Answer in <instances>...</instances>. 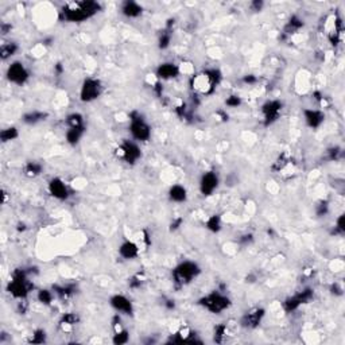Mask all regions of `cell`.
Returning a JSON list of instances; mask_svg holds the SVG:
<instances>
[{
	"mask_svg": "<svg viewBox=\"0 0 345 345\" xmlns=\"http://www.w3.org/2000/svg\"><path fill=\"white\" fill-rule=\"evenodd\" d=\"M167 196L168 200L174 204L186 203V200H188V190H186V188L184 185L176 184V185H171L168 188Z\"/></svg>",
	"mask_w": 345,
	"mask_h": 345,
	"instance_id": "23",
	"label": "cell"
},
{
	"mask_svg": "<svg viewBox=\"0 0 345 345\" xmlns=\"http://www.w3.org/2000/svg\"><path fill=\"white\" fill-rule=\"evenodd\" d=\"M80 321H81V317H80L77 313H74V311H68V313H64V314L61 315L60 321H58V326H60L61 330L69 332V330H72L73 326H76V325L80 323Z\"/></svg>",
	"mask_w": 345,
	"mask_h": 345,
	"instance_id": "21",
	"label": "cell"
},
{
	"mask_svg": "<svg viewBox=\"0 0 345 345\" xmlns=\"http://www.w3.org/2000/svg\"><path fill=\"white\" fill-rule=\"evenodd\" d=\"M205 228L212 233H219L223 228V219L220 215L209 216L205 221Z\"/></svg>",
	"mask_w": 345,
	"mask_h": 345,
	"instance_id": "29",
	"label": "cell"
},
{
	"mask_svg": "<svg viewBox=\"0 0 345 345\" xmlns=\"http://www.w3.org/2000/svg\"><path fill=\"white\" fill-rule=\"evenodd\" d=\"M129 341V332L127 329H120V330H115V334L112 337V342L115 345L127 344Z\"/></svg>",
	"mask_w": 345,
	"mask_h": 345,
	"instance_id": "33",
	"label": "cell"
},
{
	"mask_svg": "<svg viewBox=\"0 0 345 345\" xmlns=\"http://www.w3.org/2000/svg\"><path fill=\"white\" fill-rule=\"evenodd\" d=\"M313 298H314V290L311 287H306V289L301 290L299 293L286 298L283 303H282V306H283V310L286 313H293V311L298 310L302 305L309 303Z\"/></svg>",
	"mask_w": 345,
	"mask_h": 345,
	"instance_id": "11",
	"label": "cell"
},
{
	"mask_svg": "<svg viewBox=\"0 0 345 345\" xmlns=\"http://www.w3.org/2000/svg\"><path fill=\"white\" fill-rule=\"evenodd\" d=\"M65 123L68 124V128H72V127H85V119L80 112H73L69 113L66 119H65Z\"/></svg>",
	"mask_w": 345,
	"mask_h": 345,
	"instance_id": "30",
	"label": "cell"
},
{
	"mask_svg": "<svg viewBox=\"0 0 345 345\" xmlns=\"http://www.w3.org/2000/svg\"><path fill=\"white\" fill-rule=\"evenodd\" d=\"M128 131L135 142H148L151 139V125L146 117L139 111H132L129 113Z\"/></svg>",
	"mask_w": 345,
	"mask_h": 345,
	"instance_id": "6",
	"label": "cell"
},
{
	"mask_svg": "<svg viewBox=\"0 0 345 345\" xmlns=\"http://www.w3.org/2000/svg\"><path fill=\"white\" fill-rule=\"evenodd\" d=\"M6 78L14 85L22 86L30 80V72L21 61H14L6 70Z\"/></svg>",
	"mask_w": 345,
	"mask_h": 345,
	"instance_id": "10",
	"label": "cell"
},
{
	"mask_svg": "<svg viewBox=\"0 0 345 345\" xmlns=\"http://www.w3.org/2000/svg\"><path fill=\"white\" fill-rule=\"evenodd\" d=\"M219 186H220V177H219V174L216 171H213V170L204 171L203 176L200 177L199 189L200 193L203 194L204 197H209V196H212L216 190L219 189Z\"/></svg>",
	"mask_w": 345,
	"mask_h": 345,
	"instance_id": "12",
	"label": "cell"
},
{
	"mask_svg": "<svg viewBox=\"0 0 345 345\" xmlns=\"http://www.w3.org/2000/svg\"><path fill=\"white\" fill-rule=\"evenodd\" d=\"M201 271L203 270L199 263H196L193 260H184L171 270L172 283L177 289L185 287L190 285L194 279H197L201 275Z\"/></svg>",
	"mask_w": 345,
	"mask_h": 345,
	"instance_id": "4",
	"label": "cell"
},
{
	"mask_svg": "<svg viewBox=\"0 0 345 345\" xmlns=\"http://www.w3.org/2000/svg\"><path fill=\"white\" fill-rule=\"evenodd\" d=\"M18 231H19V232H21V231H25V229H26V224H23V223H19V224H18Z\"/></svg>",
	"mask_w": 345,
	"mask_h": 345,
	"instance_id": "49",
	"label": "cell"
},
{
	"mask_svg": "<svg viewBox=\"0 0 345 345\" xmlns=\"http://www.w3.org/2000/svg\"><path fill=\"white\" fill-rule=\"evenodd\" d=\"M303 26H305V21H303L299 15H295V14H294V15H291V17L289 18V21L286 22L282 34H283V37H290V35L298 33Z\"/></svg>",
	"mask_w": 345,
	"mask_h": 345,
	"instance_id": "22",
	"label": "cell"
},
{
	"mask_svg": "<svg viewBox=\"0 0 345 345\" xmlns=\"http://www.w3.org/2000/svg\"><path fill=\"white\" fill-rule=\"evenodd\" d=\"M345 233V224H344V215H340L337 217L336 223H334V227H333L332 235H336V236H342Z\"/></svg>",
	"mask_w": 345,
	"mask_h": 345,
	"instance_id": "38",
	"label": "cell"
},
{
	"mask_svg": "<svg viewBox=\"0 0 345 345\" xmlns=\"http://www.w3.org/2000/svg\"><path fill=\"white\" fill-rule=\"evenodd\" d=\"M117 252H119V256L121 259H124V260H134V259H136L139 256L140 250H139L138 244L132 242V240H124L119 246Z\"/></svg>",
	"mask_w": 345,
	"mask_h": 345,
	"instance_id": "19",
	"label": "cell"
},
{
	"mask_svg": "<svg viewBox=\"0 0 345 345\" xmlns=\"http://www.w3.org/2000/svg\"><path fill=\"white\" fill-rule=\"evenodd\" d=\"M49 117V113L45 112V111H38V109H34V111H29L23 116H22V121L27 125H37L39 123H42Z\"/></svg>",
	"mask_w": 345,
	"mask_h": 345,
	"instance_id": "26",
	"label": "cell"
},
{
	"mask_svg": "<svg viewBox=\"0 0 345 345\" xmlns=\"http://www.w3.org/2000/svg\"><path fill=\"white\" fill-rule=\"evenodd\" d=\"M244 84H248V85H254V84H256L258 82V78H256V76L255 74H247V76H244L242 80Z\"/></svg>",
	"mask_w": 345,
	"mask_h": 345,
	"instance_id": "45",
	"label": "cell"
},
{
	"mask_svg": "<svg viewBox=\"0 0 345 345\" xmlns=\"http://www.w3.org/2000/svg\"><path fill=\"white\" fill-rule=\"evenodd\" d=\"M252 242H254V235H252V233H246V235H243V236H240V239H239V243L244 247L252 244Z\"/></svg>",
	"mask_w": 345,
	"mask_h": 345,
	"instance_id": "41",
	"label": "cell"
},
{
	"mask_svg": "<svg viewBox=\"0 0 345 345\" xmlns=\"http://www.w3.org/2000/svg\"><path fill=\"white\" fill-rule=\"evenodd\" d=\"M143 282H144V276L140 275V274H136L128 280V287L132 290H136L143 285Z\"/></svg>",
	"mask_w": 345,
	"mask_h": 345,
	"instance_id": "40",
	"label": "cell"
},
{
	"mask_svg": "<svg viewBox=\"0 0 345 345\" xmlns=\"http://www.w3.org/2000/svg\"><path fill=\"white\" fill-rule=\"evenodd\" d=\"M181 74V68L180 65L174 64V62H163L160 64L155 70V77L158 81H168V80H174Z\"/></svg>",
	"mask_w": 345,
	"mask_h": 345,
	"instance_id": "16",
	"label": "cell"
},
{
	"mask_svg": "<svg viewBox=\"0 0 345 345\" xmlns=\"http://www.w3.org/2000/svg\"><path fill=\"white\" fill-rule=\"evenodd\" d=\"M116 154L117 156H120L121 159L124 160L125 163L134 166L142 158V148L138 144V142L125 139L116 148Z\"/></svg>",
	"mask_w": 345,
	"mask_h": 345,
	"instance_id": "8",
	"label": "cell"
},
{
	"mask_svg": "<svg viewBox=\"0 0 345 345\" xmlns=\"http://www.w3.org/2000/svg\"><path fill=\"white\" fill-rule=\"evenodd\" d=\"M184 224V219L182 217H176V219H172V221L170 223V231L171 232H176L177 229L181 228V225Z\"/></svg>",
	"mask_w": 345,
	"mask_h": 345,
	"instance_id": "42",
	"label": "cell"
},
{
	"mask_svg": "<svg viewBox=\"0 0 345 345\" xmlns=\"http://www.w3.org/2000/svg\"><path fill=\"white\" fill-rule=\"evenodd\" d=\"M314 212L317 217H323L329 213V201L326 200H321L317 203V205L314 207Z\"/></svg>",
	"mask_w": 345,
	"mask_h": 345,
	"instance_id": "37",
	"label": "cell"
},
{
	"mask_svg": "<svg viewBox=\"0 0 345 345\" xmlns=\"http://www.w3.org/2000/svg\"><path fill=\"white\" fill-rule=\"evenodd\" d=\"M109 305L120 315H132L135 311L132 301L123 294H113L112 297L109 298Z\"/></svg>",
	"mask_w": 345,
	"mask_h": 345,
	"instance_id": "15",
	"label": "cell"
},
{
	"mask_svg": "<svg viewBox=\"0 0 345 345\" xmlns=\"http://www.w3.org/2000/svg\"><path fill=\"white\" fill-rule=\"evenodd\" d=\"M242 104H243L242 97L237 95H231L225 99V105H227L228 108H237V107H240Z\"/></svg>",
	"mask_w": 345,
	"mask_h": 345,
	"instance_id": "39",
	"label": "cell"
},
{
	"mask_svg": "<svg viewBox=\"0 0 345 345\" xmlns=\"http://www.w3.org/2000/svg\"><path fill=\"white\" fill-rule=\"evenodd\" d=\"M266 317V310L263 307H252L250 310H247L240 318V326L248 330L256 329L262 323V321Z\"/></svg>",
	"mask_w": 345,
	"mask_h": 345,
	"instance_id": "13",
	"label": "cell"
},
{
	"mask_svg": "<svg viewBox=\"0 0 345 345\" xmlns=\"http://www.w3.org/2000/svg\"><path fill=\"white\" fill-rule=\"evenodd\" d=\"M11 30H13V26H11L10 23H6V22H3V23L0 25V31H2V35H7L9 33H11Z\"/></svg>",
	"mask_w": 345,
	"mask_h": 345,
	"instance_id": "46",
	"label": "cell"
},
{
	"mask_svg": "<svg viewBox=\"0 0 345 345\" xmlns=\"http://www.w3.org/2000/svg\"><path fill=\"white\" fill-rule=\"evenodd\" d=\"M342 286L340 285V283H337V282H334V283H332V286H330V293L333 294V295H336V297H341L342 295Z\"/></svg>",
	"mask_w": 345,
	"mask_h": 345,
	"instance_id": "44",
	"label": "cell"
},
{
	"mask_svg": "<svg viewBox=\"0 0 345 345\" xmlns=\"http://www.w3.org/2000/svg\"><path fill=\"white\" fill-rule=\"evenodd\" d=\"M48 192L53 199L58 200V201H66L72 197V190L65 184L64 180L58 177L52 178L48 184Z\"/></svg>",
	"mask_w": 345,
	"mask_h": 345,
	"instance_id": "14",
	"label": "cell"
},
{
	"mask_svg": "<svg viewBox=\"0 0 345 345\" xmlns=\"http://www.w3.org/2000/svg\"><path fill=\"white\" fill-rule=\"evenodd\" d=\"M341 155H342V150H341L340 147L332 146L326 150V155H325V158L328 160H330V162H334V160L340 159Z\"/></svg>",
	"mask_w": 345,
	"mask_h": 345,
	"instance_id": "36",
	"label": "cell"
},
{
	"mask_svg": "<svg viewBox=\"0 0 345 345\" xmlns=\"http://www.w3.org/2000/svg\"><path fill=\"white\" fill-rule=\"evenodd\" d=\"M223 81V73L217 68H209V69L203 70L201 73L194 74L190 78V86L192 91H194L197 95H212L216 91V88L220 85Z\"/></svg>",
	"mask_w": 345,
	"mask_h": 345,
	"instance_id": "2",
	"label": "cell"
},
{
	"mask_svg": "<svg viewBox=\"0 0 345 345\" xmlns=\"http://www.w3.org/2000/svg\"><path fill=\"white\" fill-rule=\"evenodd\" d=\"M18 52H19V45L17 42H14V41L6 42L0 48V58H2V61H7L11 57L15 56Z\"/></svg>",
	"mask_w": 345,
	"mask_h": 345,
	"instance_id": "28",
	"label": "cell"
},
{
	"mask_svg": "<svg viewBox=\"0 0 345 345\" xmlns=\"http://www.w3.org/2000/svg\"><path fill=\"white\" fill-rule=\"evenodd\" d=\"M174 25H176L174 19H167L164 27L159 31V35H158V49L159 50H166L170 46L172 38V31H174Z\"/></svg>",
	"mask_w": 345,
	"mask_h": 345,
	"instance_id": "18",
	"label": "cell"
},
{
	"mask_svg": "<svg viewBox=\"0 0 345 345\" xmlns=\"http://www.w3.org/2000/svg\"><path fill=\"white\" fill-rule=\"evenodd\" d=\"M52 290L60 299L66 301V299H69L77 294L78 287L74 283H66V285H53Z\"/></svg>",
	"mask_w": 345,
	"mask_h": 345,
	"instance_id": "24",
	"label": "cell"
},
{
	"mask_svg": "<svg viewBox=\"0 0 345 345\" xmlns=\"http://www.w3.org/2000/svg\"><path fill=\"white\" fill-rule=\"evenodd\" d=\"M54 291L53 290H49V289H41L38 291V294H37V299H38L42 305H45V306H49V305H52L53 301H54Z\"/></svg>",
	"mask_w": 345,
	"mask_h": 345,
	"instance_id": "32",
	"label": "cell"
},
{
	"mask_svg": "<svg viewBox=\"0 0 345 345\" xmlns=\"http://www.w3.org/2000/svg\"><path fill=\"white\" fill-rule=\"evenodd\" d=\"M104 86L99 78L86 77L80 88V100L82 103H92L103 95Z\"/></svg>",
	"mask_w": 345,
	"mask_h": 345,
	"instance_id": "7",
	"label": "cell"
},
{
	"mask_svg": "<svg viewBox=\"0 0 345 345\" xmlns=\"http://www.w3.org/2000/svg\"><path fill=\"white\" fill-rule=\"evenodd\" d=\"M56 73L58 74V76L64 73V68H62V65H61V64H57L56 65Z\"/></svg>",
	"mask_w": 345,
	"mask_h": 345,
	"instance_id": "48",
	"label": "cell"
},
{
	"mask_svg": "<svg viewBox=\"0 0 345 345\" xmlns=\"http://www.w3.org/2000/svg\"><path fill=\"white\" fill-rule=\"evenodd\" d=\"M31 271L26 268H15L11 274L7 291L15 299H26L30 293L34 290V283L30 280Z\"/></svg>",
	"mask_w": 345,
	"mask_h": 345,
	"instance_id": "3",
	"label": "cell"
},
{
	"mask_svg": "<svg viewBox=\"0 0 345 345\" xmlns=\"http://www.w3.org/2000/svg\"><path fill=\"white\" fill-rule=\"evenodd\" d=\"M163 305L166 306V309H168V310H172V309L176 307V303H174V301H171V299H166V301L163 302Z\"/></svg>",
	"mask_w": 345,
	"mask_h": 345,
	"instance_id": "47",
	"label": "cell"
},
{
	"mask_svg": "<svg viewBox=\"0 0 345 345\" xmlns=\"http://www.w3.org/2000/svg\"><path fill=\"white\" fill-rule=\"evenodd\" d=\"M46 340H48L46 330L42 328H39V329H35L34 332H33L29 342H30V344H43V342H46Z\"/></svg>",
	"mask_w": 345,
	"mask_h": 345,
	"instance_id": "34",
	"label": "cell"
},
{
	"mask_svg": "<svg viewBox=\"0 0 345 345\" xmlns=\"http://www.w3.org/2000/svg\"><path fill=\"white\" fill-rule=\"evenodd\" d=\"M197 303L201 307H204L205 310L212 313V314H221V313H224L225 310H228L229 307L232 306L231 298L223 291H219V290L211 291L207 295L201 297Z\"/></svg>",
	"mask_w": 345,
	"mask_h": 345,
	"instance_id": "5",
	"label": "cell"
},
{
	"mask_svg": "<svg viewBox=\"0 0 345 345\" xmlns=\"http://www.w3.org/2000/svg\"><path fill=\"white\" fill-rule=\"evenodd\" d=\"M302 115H303L305 124L311 129L319 128L325 123V119H326L325 112L321 111V109H315V108H305L302 111Z\"/></svg>",
	"mask_w": 345,
	"mask_h": 345,
	"instance_id": "17",
	"label": "cell"
},
{
	"mask_svg": "<svg viewBox=\"0 0 345 345\" xmlns=\"http://www.w3.org/2000/svg\"><path fill=\"white\" fill-rule=\"evenodd\" d=\"M283 111V101L280 100H267L262 104L260 113H262V120L264 127H270L279 119L280 113Z\"/></svg>",
	"mask_w": 345,
	"mask_h": 345,
	"instance_id": "9",
	"label": "cell"
},
{
	"mask_svg": "<svg viewBox=\"0 0 345 345\" xmlns=\"http://www.w3.org/2000/svg\"><path fill=\"white\" fill-rule=\"evenodd\" d=\"M120 13L123 17L128 18V19H136V18L142 17L143 6L134 0H125L121 3Z\"/></svg>",
	"mask_w": 345,
	"mask_h": 345,
	"instance_id": "20",
	"label": "cell"
},
{
	"mask_svg": "<svg viewBox=\"0 0 345 345\" xmlns=\"http://www.w3.org/2000/svg\"><path fill=\"white\" fill-rule=\"evenodd\" d=\"M225 334H227V325L225 323L216 325L215 329H213V341L217 344H221L224 341Z\"/></svg>",
	"mask_w": 345,
	"mask_h": 345,
	"instance_id": "35",
	"label": "cell"
},
{
	"mask_svg": "<svg viewBox=\"0 0 345 345\" xmlns=\"http://www.w3.org/2000/svg\"><path fill=\"white\" fill-rule=\"evenodd\" d=\"M18 138H19V129L15 125H11V127L2 129V132H0V139H2L3 143L13 142V140H15Z\"/></svg>",
	"mask_w": 345,
	"mask_h": 345,
	"instance_id": "31",
	"label": "cell"
},
{
	"mask_svg": "<svg viewBox=\"0 0 345 345\" xmlns=\"http://www.w3.org/2000/svg\"><path fill=\"white\" fill-rule=\"evenodd\" d=\"M43 171L42 163H39L37 160H29L26 164L23 166V174L29 178H37L39 177Z\"/></svg>",
	"mask_w": 345,
	"mask_h": 345,
	"instance_id": "27",
	"label": "cell"
},
{
	"mask_svg": "<svg viewBox=\"0 0 345 345\" xmlns=\"http://www.w3.org/2000/svg\"><path fill=\"white\" fill-rule=\"evenodd\" d=\"M86 132V125L85 127H72V128L66 129L65 132V139L66 143L70 146H77L78 143L81 142V139L84 138V135Z\"/></svg>",
	"mask_w": 345,
	"mask_h": 345,
	"instance_id": "25",
	"label": "cell"
},
{
	"mask_svg": "<svg viewBox=\"0 0 345 345\" xmlns=\"http://www.w3.org/2000/svg\"><path fill=\"white\" fill-rule=\"evenodd\" d=\"M263 7L264 3L262 0H254V2H251L250 3L251 11H254V13H260V11L263 10Z\"/></svg>",
	"mask_w": 345,
	"mask_h": 345,
	"instance_id": "43",
	"label": "cell"
},
{
	"mask_svg": "<svg viewBox=\"0 0 345 345\" xmlns=\"http://www.w3.org/2000/svg\"><path fill=\"white\" fill-rule=\"evenodd\" d=\"M101 9L103 7L99 2H93V0L70 2L61 7L60 19L69 23H81L96 17Z\"/></svg>",
	"mask_w": 345,
	"mask_h": 345,
	"instance_id": "1",
	"label": "cell"
}]
</instances>
